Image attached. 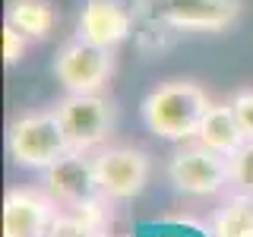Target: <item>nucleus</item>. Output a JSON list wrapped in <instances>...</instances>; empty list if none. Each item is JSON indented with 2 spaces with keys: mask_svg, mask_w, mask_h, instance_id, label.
Segmentation results:
<instances>
[{
  "mask_svg": "<svg viewBox=\"0 0 253 237\" xmlns=\"http://www.w3.org/2000/svg\"><path fill=\"white\" fill-rule=\"evenodd\" d=\"M212 237H253V196L234 190L209 218Z\"/></svg>",
  "mask_w": 253,
  "mask_h": 237,
  "instance_id": "obj_13",
  "label": "nucleus"
},
{
  "mask_svg": "<svg viewBox=\"0 0 253 237\" xmlns=\"http://www.w3.org/2000/svg\"><path fill=\"white\" fill-rule=\"evenodd\" d=\"M95 180L101 196L111 202H130L146 190L152 177V158L133 146H101L92 152Z\"/></svg>",
  "mask_w": 253,
  "mask_h": 237,
  "instance_id": "obj_6",
  "label": "nucleus"
},
{
  "mask_svg": "<svg viewBox=\"0 0 253 237\" xmlns=\"http://www.w3.org/2000/svg\"><path fill=\"white\" fill-rule=\"evenodd\" d=\"M67 142L73 152H95L101 149L114 130L117 105L101 92H67L54 105Z\"/></svg>",
  "mask_w": 253,
  "mask_h": 237,
  "instance_id": "obj_4",
  "label": "nucleus"
},
{
  "mask_svg": "<svg viewBox=\"0 0 253 237\" xmlns=\"http://www.w3.org/2000/svg\"><path fill=\"white\" fill-rule=\"evenodd\" d=\"M6 22L29 35L32 41H44L51 38L57 26V13H54L51 0H10L6 3Z\"/></svg>",
  "mask_w": 253,
  "mask_h": 237,
  "instance_id": "obj_14",
  "label": "nucleus"
},
{
  "mask_svg": "<svg viewBox=\"0 0 253 237\" xmlns=\"http://www.w3.org/2000/svg\"><path fill=\"white\" fill-rule=\"evenodd\" d=\"M168 180L177 193L193 196V199L218 196L221 190L231 184L228 155L203 146L200 139L180 142V149L168 158Z\"/></svg>",
  "mask_w": 253,
  "mask_h": 237,
  "instance_id": "obj_5",
  "label": "nucleus"
},
{
  "mask_svg": "<svg viewBox=\"0 0 253 237\" xmlns=\"http://www.w3.org/2000/svg\"><path fill=\"white\" fill-rule=\"evenodd\" d=\"M136 13L124 0H85L76 16V38L114 51L133 35Z\"/></svg>",
  "mask_w": 253,
  "mask_h": 237,
  "instance_id": "obj_10",
  "label": "nucleus"
},
{
  "mask_svg": "<svg viewBox=\"0 0 253 237\" xmlns=\"http://www.w3.org/2000/svg\"><path fill=\"white\" fill-rule=\"evenodd\" d=\"M60 205L44 187H16L3 199V237H44Z\"/></svg>",
  "mask_w": 253,
  "mask_h": 237,
  "instance_id": "obj_9",
  "label": "nucleus"
},
{
  "mask_svg": "<svg viewBox=\"0 0 253 237\" xmlns=\"http://www.w3.org/2000/svg\"><path fill=\"white\" fill-rule=\"evenodd\" d=\"M42 187L54 196L60 209H79L95 199H105L95 180V164L92 152H73L70 149L63 158L42 171Z\"/></svg>",
  "mask_w": 253,
  "mask_h": 237,
  "instance_id": "obj_8",
  "label": "nucleus"
},
{
  "mask_svg": "<svg viewBox=\"0 0 253 237\" xmlns=\"http://www.w3.org/2000/svg\"><path fill=\"white\" fill-rule=\"evenodd\" d=\"M158 237H177V234H158Z\"/></svg>",
  "mask_w": 253,
  "mask_h": 237,
  "instance_id": "obj_18",
  "label": "nucleus"
},
{
  "mask_svg": "<svg viewBox=\"0 0 253 237\" xmlns=\"http://www.w3.org/2000/svg\"><path fill=\"white\" fill-rule=\"evenodd\" d=\"M29 41H32L29 35H22L19 29H13L10 22H3V63H6V67H13V63L22 60Z\"/></svg>",
  "mask_w": 253,
  "mask_h": 237,
  "instance_id": "obj_16",
  "label": "nucleus"
},
{
  "mask_svg": "<svg viewBox=\"0 0 253 237\" xmlns=\"http://www.w3.org/2000/svg\"><path fill=\"white\" fill-rule=\"evenodd\" d=\"M228 174H231L234 190L253 196V139H247L237 152L228 155Z\"/></svg>",
  "mask_w": 253,
  "mask_h": 237,
  "instance_id": "obj_15",
  "label": "nucleus"
},
{
  "mask_svg": "<svg viewBox=\"0 0 253 237\" xmlns=\"http://www.w3.org/2000/svg\"><path fill=\"white\" fill-rule=\"evenodd\" d=\"M111 199H95L79 209H57L44 237H108Z\"/></svg>",
  "mask_w": 253,
  "mask_h": 237,
  "instance_id": "obj_12",
  "label": "nucleus"
},
{
  "mask_svg": "<svg viewBox=\"0 0 253 237\" xmlns=\"http://www.w3.org/2000/svg\"><path fill=\"white\" fill-rule=\"evenodd\" d=\"M54 76L67 92H101L114 76V51L73 38L54 57Z\"/></svg>",
  "mask_w": 253,
  "mask_h": 237,
  "instance_id": "obj_7",
  "label": "nucleus"
},
{
  "mask_svg": "<svg viewBox=\"0 0 253 237\" xmlns=\"http://www.w3.org/2000/svg\"><path fill=\"white\" fill-rule=\"evenodd\" d=\"M196 139H200L203 146L221 152V155H231V152H237V149L247 142V133H244L241 120H237L231 101H212L209 111L203 114V123H200V130H196Z\"/></svg>",
  "mask_w": 253,
  "mask_h": 237,
  "instance_id": "obj_11",
  "label": "nucleus"
},
{
  "mask_svg": "<svg viewBox=\"0 0 253 237\" xmlns=\"http://www.w3.org/2000/svg\"><path fill=\"white\" fill-rule=\"evenodd\" d=\"M6 152L19 168L29 171H44L57 158H63L70 152V142L57 111H32V114L16 117L6 130Z\"/></svg>",
  "mask_w": 253,
  "mask_h": 237,
  "instance_id": "obj_3",
  "label": "nucleus"
},
{
  "mask_svg": "<svg viewBox=\"0 0 253 237\" xmlns=\"http://www.w3.org/2000/svg\"><path fill=\"white\" fill-rule=\"evenodd\" d=\"M231 108L237 114V120H241L244 133H247V139H253V89H241L231 98Z\"/></svg>",
  "mask_w": 253,
  "mask_h": 237,
  "instance_id": "obj_17",
  "label": "nucleus"
},
{
  "mask_svg": "<svg viewBox=\"0 0 253 237\" xmlns=\"http://www.w3.org/2000/svg\"><path fill=\"white\" fill-rule=\"evenodd\" d=\"M209 95L193 79H168L158 82L142 98L139 117L149 133L168 142H190L196 139V130L203 123V114L209 111Z\"/></svg>",
  "mask_w": 253,
  "mask_h": 237,
  "instance_id": "obj_1",
  "label": "nucleus"
},
{
  "mask_svg": "<svg viewBox=\"0 0 253 237\" xmlns=\"http://www.w3.org/2000/svg\"><path fill=\"white\" fill-rule=\"evenodd\" d=\"M133 13L152 29L225 32L241 16V0H133Z\"/></svg>",
  "mask_w": 253,
  "mask_h": 237,
  "instance_id": "obj_2",
  "label": "nucleus"
}]
</instances>
